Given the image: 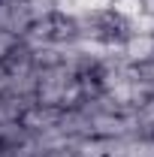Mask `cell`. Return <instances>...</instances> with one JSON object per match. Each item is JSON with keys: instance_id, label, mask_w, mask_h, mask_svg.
<instances>
[{"instance_id": "cell-1", "label": "cell", "mask_w": 154, "mask_h": 157, "mask_svg": "<svg viewBox=\"0 0 154 157\" xmlns=\"http://www.w3.org/2000/svg\"><path fill=\"white\" fill-rule=\"evenodd\" d=\"M39 106L48 109H73L82 100V88H79V73L70 63H52V67H39L37 70V94H33Z\"/></svg>"}, {"instance_id": "cell-2", "label": "cell", "mask_w": 154, "mask_h": 157, "mask_svg": "<svg viewBox=\"0 0 154 157\" xmlns=\"http://www.w3.org/2000/svg\"><path fill=\"white\" fill-rule=\"evenodd\" d=\"M133 124H136L139 136H154V97H148L133 112Z\"/></svg>"}, {"instance_id": "cell-3", "label": "cell", "mask_w": 154, "mask_h": 157, "mask_svg": "<svg viewBox=\"0 0 154 157\" xmlns=\"http://www.w3.org/2000/svg\"><path fill=\"white\" fill-rule=\"evenodd\" d=\"M24 6H27L30 21H42L55 12H60V0H24Z\"/></svg>"}, {"instance_id": "cell-4", "label": "cell", "mask_w": 154, "mask_h": 157, "mask_svg": "<svg viewBox=\"0 0 154 157\" xmlns=\"http://www.w3.org/2000/svg\"><path fill=\"white\" fill-rule=\"evenodd\" d=\"M70 151L73 157H106V148L100 139H76L70 142Z\"/></svg>"}, {"instance_id": "cell-5", "label": "cell", "mask_w": 154, "mask_h": 157, "mask_svg": "<svg viewBox=\"0 0 154 157\" xmlns=\"http://www.w3.org/2000/svg\"><path fill=\"white\" fill-rule=\"evenodd\" d=\"M15 42H18V36H12V33L0 30V60H3L9 52H12V45H15Z\"/></svg>"}, {"instance_id": "cell-6", "label": "cell", "mask_w": 154, "mask_h": 157, "mask_svg": "<svg viewBox=\"0 0 154 157\" xmlns=\"http://www.w3.org/2000/svg\"><path fill=\"white\" fill-rule=\"evenodd\" d=\"M136 9H139V15L145 21L154 24V0H136Z\"/></svg>"}, {"instance_id": "cell-7", "label": "cell", "mask_w": 154, "mask_h": 157, "mask_svg": "<svg viewBox=\"0 0 154 157\" xmlns=\"http://www.w3.org/2000/svg\"><path fill=\"white\" fill-rule=\"evenodd\" d=\"M9 124H15V121H9V115H6V109H3V100H0V133L9 127Z\"/></svg>"}, {"instance_id": "cell-8", "label": "cell", "mask_w": 154, "mask_h": 157, "mask_svg": "<svg viewBox=\"0 0 154 157\" xmlns=\"http://www.w3.org/2000/svg\"><path fill=\"white\" fill-rule=\"evenodd\" d=\"M6 67H3V60H0V94H3V91H6Z\"/></svg>"}, {"instance_id": "cell-9", "label": "cell", "mask_w": 154, "mask_h": 157, "mask_svg": "<svg viewBox=\"0 0 154 157\" xmlns=\"http://www.w3.org/2000/svg\"><path fill=\"white\" fill-rule=\"evenodd\" d=\"M0 3H18V0H0Z\"/></svg>"}]
</instances>
